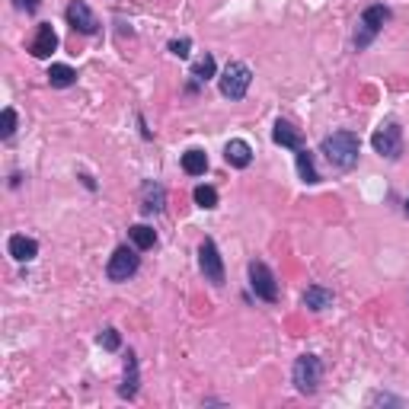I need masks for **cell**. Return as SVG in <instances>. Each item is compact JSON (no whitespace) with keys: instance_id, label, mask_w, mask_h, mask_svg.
<instances>
[{"instance_id":"1","label":"cell","mask_w":409,"mask_h":409,"mask_svg":"<svg viewBox=\"0 0 409 409\" xmlns=\"http://www.w3.org/2000/svg\"><path fill=\"white\" fill-rule=\"evenodd\" d=\"M320 154L329 160V167L336 170H352L362 154V141L355 131H333L320 141Z\"/></svg>"},{"instance_id":"2","label":"cell","mask_w":409,"mask_h":409,"mask_svg":"<svg viewBox=\"0 0 409 409\" xmlns=\"http://www.w3.org/2000/svg\"><path fill=\"white\" fill-rule=\"evenodd\" d=\"M250 84H253V71L243 65V61H231V65L221 71V77H218L221 96H227V100H243L246 90H250Z\"/></svg>"},{"instance_id":"3","label":"cell","mask_w":409,"mask_h":409,"mask_svg":"<svg viewBox=\"0 0 409 409\" xmlns=\"http://www.w3.org/2000/svg\"><path fill=\"white\" fill-rule=\"evenodd\" d=\"M291 377H294V387L298 393H316L320 390V381H323V362L316 355H301L294 368H291Z\"/></svg>"},{"instance_id":"4","label":"cell","mask_w":409,"mask_h":409,"mask_svg":"<svg viewBox=\"0 0 409 409\" xmlns=\"http://www.w3.org/2000/svg\"><path fill=\"white\" fill-rule=\"evenodd\" d=\"M371 148L381 154L384 160H400L403 154V128L400 121H384L381 128L371 135Z\"/></svg>"},{"instance_id":"5","label":"cell","mask_w":409,"mask_h":409,"mask_svg":"<svg viewBox=\"0 0 409 409\" xmlns=\"http://www.w3.org/2000/svg\"><path fill=\"white\" fill-rule=\"evenodd\" d=\"M387 23H390V10L384 7V3H371V7L362 13V26H358V36H355V48H358V51L368 48L371 38L377 36Z\"/></svg>"},{"instance_id":"6","label":"cell","mask_w":409,"mask_h":409,"mask_svg":"<svg viewBox=\"0 0 409 409\" xmlns=\"http://www.w3.org/2000/svg\"><path fill=\"white\" fill-rule=\"evenodd\" d=\"M138 269H141L138 246H119V250L109 256V266H106V279H109V281H128Z\"/></svg>"},{"instance_id":"7","label":"cell","mask_w":409,"mask_h":409,"mask_svg":"<svg viewBox=\"0 0 409 409\" xmlns=\"http://www.w3.org/2000/svg\"><path fill=\"white\" fill-rule=\"evenodd\" d=\"M250 288H253V294H256L259 301H266V304H275V301H279V281H275V272L259 259L250 262Z\"/></svg>"},{"instance_id":"8","label":"cell","mask_w":409,"mask_h":409,"mask_svg":"<svg viewBox=\"0 0 409 409\" xmlns=\"http://www.w3.org/2000/svg\"><path fill=\"white\" fill-rule=\"evenodd\" d=\"M198 269H202L204 281H211L214 288L224 285V259H221V253H218V243H214L211 237H204L202 246H198Z\"/></svg>"},{"instance_id":"9","label":"cell","mask_w":409,"mask_h":409,"mask_svg":"<svg viewBox=\"0 0 409 409\" xmlns=\"http://www.w3.org/2000/svg\"><path fill=\"white\" fill-rule=\"evenodd\" d=\"M65 16L80 36H96V32H100V19H96V13L86 7L84 0H71L65 10Z\"/></svg>"},{"instance_id":"10","label":"cell","mask_w":409,"mask_h":409,"mask_svg":"<svg viewBox=\"0 0 409 409\" xmlns=\"http://www.w3.org/2000/svg\"><path fill=\"white\" fill-rule=\"evenodd\" d=\"M163 208H167V189L160 186V183H154V179H148V183L141 186V211L160 214Z\"/></svg>"},{"instance_id":"11","label":"cell","mask_w":409,"mask_h":409,"mask_svg":"<svg viewBox=\"0 0 409 409\" xmlns=\"http://www.w3.org/2000/svg\"><path fill=\"white\" fill-rule=\"evenodd\" d=\"M55 48H58V32L51 29V23H42V26L36 29L32 45H29V55H32V58H48Z\"/></svg>"},{"instance_id":"12","label":"cell","mask_w":409,"mask_h":409,"mask_svg":"<svg viewBox=\"0 0 409 409\" xmlns=\"http://www.w3.org/2000/svg\"><path fill=\"white\" fill-rule=\"evenodd\" d=\"M138 384H141L138 355L128 352V355H125V377H121V387H119V397H121V400H135V397H138Z\"/></svg>"},{"instance_id":"13","label":"cell","mask_w":409,"mask_h":409,"mask_svg":"<svg viewBox=\"0 0 409 409\" xmlns=\"http://www.w3.org/2000/svg\"><path fill=\"white\" fill-rule=\"evenodd\" d=\"M272 141L279 144V148H288V150H301L304 148V138H301V131L291 125V121L279 119L275 121V128H272Z\"/></svg>"},{"instance_id":"14","label":"cell","mask_w":409,"mask_h":409,"mask_svg":"<svg viewBox=\"0 0 409 409\" xmlns=\"http://www.w3.org/2000/svg\"><path fill=\"white\" fill-rule=\"evenodd\" d=\"M7 250L16 262H32L38 256V243L32 240V237H26V233H13L7 243Z\"/></svg>"},{"instance_id":"15","label":"cell","mask_w":409,"mask_h":409,"mask_svg":"<svg viewBox=\"0 0 409 409\" xmlns=\"http://www.w3.org/2000/svg\"><path fill=\"white\" fill-rule=\"evenodd\" d=\"M224 160H227L231 167H237V170H246L253 163V148L246 144V141L233 138V141H227V148H224Z\"/></svg>"},{"instance_id":"16","label":"cell","mask_w":409,"mask_h":409,"mask_svg":"<svg viewBox=\"0 0 409 409\" xmlns=\"http://www.w3.org/2000/svg\"><path fill=\"white\" fill-rule=\"evenodd\" d=\"M301 301H304L307 310H316V314H320V310H326V307H333V291L323 288V285H310Z\"/></svg>"},{"instance_id":"17","label":"cell","mask_w":409,"mask_h":409,"mask_svg":"<svg viewBox=\"0 0 409 409\" xmlns=\"http://www.w3.org/2000/svg\"><path fill=\"white\" fill-rule=\"evenodd\" d=\"M48 84L55 90H67V86L77 84V71L71 65H51L48 67Z\"/></svg>"},{"instance_id":"18","label":"cell","mask_w":409,"mask_h":409,"mask_svg":"<svg viewBox=\"0 0 409 409\" xmlns=\"http://www.w3.org/2000/svg\"><path fill=\"white\" fill-rule=\"evenodd\" d=\"M294 157H298L301 179H304L307 186H316V183H320V173H316V167H314V154H310L307 148H301V150H294Z\"/></svg>"},{"instance_id":"19","label":"cell","mask_w":409,"mask_h":409,"mask_svg":"<svg viewBox=\"0 0 409 409\" xmlns=\"http://www.w3.org/2000/svg\"><path fill=\"white\" fill-rule=\"evenodd\" d=\"M128 240L138 246V250H150L154 243H157V231L148 227V224H131L128 227Z\"/></svg>"},{"instance_id":"20","label":"cell","mask_w":409,"mask_h":409,"mask_svg":"<svg viewBox=\"0 0 409 409\" xmlns=\"http://www.w3.org/2000/svg\"><path fill=\"white\" fill-rule=\"evenodd\" d=\"M183 170H186L189 176H204L208 154H204V150H186V154H183Z\"/></svg>"},{"instance_id":"21","label":"cell","mask_w":409,"mask_h":409,"mask_svg":"<svg viewBox=\"0 0 409 409\" xmlns=\"http://www.w3.org/2000/svg\"><path fill=\"white\" fill-rule=\"evenodd\" d=\"M214 74H218V65H214V55H204V58H198L196 65H192V77H196L198 84H204V80H211Z\"/></svg>"},{"instance_id":"22","label":"cell","mask_w":409,"mask_h":409,"mask_svg":"<svg viewBox=\"0 0 409 409\" xmlns=\"http://www.w3.org/2000/svg\"><path fill=\"white\" fill-rule=\"evenodd\" d=\"M192 198H196V204H198V208H204V211L218 208V189H214V186H196Z\"/></svg>"},{"instance_id":"23","label":"cell","mask_w":409,"mask_h":409,"mask_svg":"<svg viewBox=\"0 0 409 409\" xmlns=\"http://www.w3.org/2000/svg\"><path fill=\"white\" fill-rule=\"evenodd\" d=\"M13 131H16V109H3L0 112V138L7 141V138H13Z\"/></svg>"},{"instance_id":"24","label":"cell","mask_w":409,"mask_h":409,"mask_svg":"<svg viewBox=\"0 0 409 409\" xmlns=\"http://www.w3.org/2000/svg\"><path fill=\"white\" fill-rule=\"evenodd\" d=\"M96 342H100L106 352H115V349L121 345V336H119V329H112V326H109V329H102V333H100Z\"/></svg>"},{"instance_id":"25","label":"cell","mask_w":409,"mask_h":409,"mask_svg":"<svg viewBox=\"0 0 409 409\" xmlns=\"http://www.w3.org/2000/svg\"><path fill=\"white\" fill-rule=\"evenodd\" d=\"M368 403H371V406H409V400H403V397H390V393H371Z\"/></svg>"},{"instance_id":"26","label":"cell","mask_w":409,"mask_h":409,"mask_svg":"<svg viewBox=\"0 0 409 409\" xmlns=\"http://www.w3.org/2000/svg\"><path fill=\"white\" fill-rule=\"evenodd\" d=\"M170 51L176 58H189V51H192V38H173L170 42Z\"/></svg>"},{"instance_id":"27","label":"cell","mask_w":409,"mask_h":409,"mask_svg":"<svg viewBox=\"0 0 409 409\" xmlns=\"http://www.w3.org/2000/svg\"><path fill=\"white\" fill-rule=\"evenodd\" d=\"M19 10H26V13H36L38 10V0H13Z\"/></svg>"},{"instance_id":"28","label":"cell","mask_w":409,"mask_h":409,"mask_svg":"<svg viewBox=\"0 0 409 409\" xmlns=\"http://www.w3.org/2000/svg\"><path fill=\"white\" fill-rule=\"evenodd\" d=\"M406 214H409V198H406Z\"/></svg>"}]
</instances>
